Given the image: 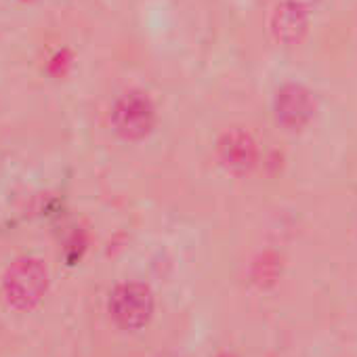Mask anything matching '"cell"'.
<instances>
[{"instance_id":"1","label":"cell","mask_w":357,"mask_h":357,"mask_svg":"<svg viewBox=\"0 0 357 357\" xmlns=\"http://www.w3.org/2000/svg\"><path fill=\"white\" fill-rule=\"evenodd\" d=\"M49 290V273L40 259L22 257L17 259L3 278V298L15 311L36 309Z\"/></svg>"},{"instance_id":"2","label":"cell","mask_w":357,"mask_h":357,"mask_svg":"<svg viewBox=\"0 0 357 357\" xmlns=\"http://www.w3.org/2000/svg\"><path fill=\"white\" fill-rule=\"evenodd\" d=\"M107 311L118 328L126 332H137L151 321L155 311V298L147 284L122 282L109 292Z\"/></svg>"},{"instance_id":"3","label":"cell","mask_w":357,"mask_h":357,"mask_svg":"<svg viewBox=\"0 0 357 357\" xmlns=\"http://www.w3.org/2000/svg\"><path fill=\"white\" fill-rule=\"evenodd\" d=\"M112 128L124 141H141L155 126V105L143 91H128L112 105Z\"/></svg>"},{"instance_id":"4","label":"cell","mask_w":357,"mask_h":357,"mask_svg":"<svg viewBox=\"0 0 357 357\" xmlns=\"http://www.w3.org/2000/svg\"><path fill=\"white\" fill-rule=\"evenodd\" d=\"M261 158L259 143L250 130L244 126H231L217 139V160L219 164L236 176L250 174Z\"/></svg>"},{"instance_id":"5","label":"cell","mask_w":357,"mask_h":357,"mask_svg":"<svg viewBox=\"0 0 357 357\" xmlns=\"http://www.w3.org/2000/svg\"><path fill=\"white\" fill-rule=\"evenodd\" d=\"M315 0H278L269 15V34L273 43L282 47L298 45L311 22V9Z\"/></svg>"},{"instance_id":"6","label":"cell","mask_w":357,"mask_h":357,"mask_svg":"<svg viewBox=\"0 0 357 357\" xmlns=\"http://www.w3.org/2000/svg\"><path fill=\"white\" fill-rule=\"evenodd\" d=\"M273 116L282 128L303 130L315 116L313 93L298 82H288L280 86L273 97Z\"/></svg>"}]
</instances>
